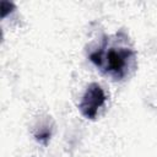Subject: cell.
<instances>
[{"label":"cell","instance_id":"6da1fadb","mask_svg":"<svg viewBox=\"0 0 157 157\" xmlns=\"http://www.w3.org/2000/svg\"><path fill=\"white\" fill-rule=\"evenodd\" d=\"M88 58L104 75L119 81L136 67V52L123 31L114 36H104L99 47L91 52Z\"/></svg>","mask_w":157,"mask_h":157},{"label":"cell","instance_id":"7a4b0ae2","mask_svg":"<svg viewBox=\"0 0 157 157\" xmlns=\"http://www.w3.org/2000/svg\"><path fill=\"white\" fill-rule=\"evenodd\" d=\"M105 99L107 98L103 88L96 82L90 83L78 103L80 113L86 119H94L98 114L99 108L104 104Z\"/></svg>","mask_w":157,"mask_h":157}]
</instances>
